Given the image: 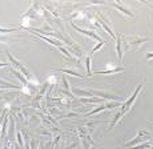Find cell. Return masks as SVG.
<instances>
[{"label": "cell", "mask_w": 153, "mask_h": 149, "mask_svg": "<svg viewBox=\"0 0 153 149\" xmlns=\"http://www.w3.org/2000/svg\"><path fill=\"white\" fill-rule=\"evenodd\" d=\"M152 140V136L149 132H146L145 129H139L137 130V136L134 137L133 140L131 141L125 142V147H134V145H139V144H143V142H146V141H151Z\"/></svg>", "instance_id": "1"}, {"label": "cell", "mask_w": 153, "mask_h": 149, "mask_svg": "<svg viewBox=\"0 0 153 149\" xmlns=\"http://www.w3.org/2000/svg\"><path fill=\"white\" fill-rule=\"evenodd\" d=\"M143 84H139L137 85V88H136V90L133 92V95L131 96V99H128L126 101H124V103L121 104V109H120V113H121L123 116H125L126 113L129 112V110L132 109V107H133V103L136 101V99H137V96H139V93H140V90L143 89Z\"/></svg>", "instance_id": "2"}, {"label": "cell", "mask_w": 153, "mask_h": 149, "mask_svg": "<svg viewBox=\"0 0 153 149\" xmlns=\"http://www.w3.org/2000/svg\"><path fill=\"white\" fill-rule=\"evenodd\" d=\"M7 57H8V60L11 61V64H13V69H16V71L22 72V73L24 75V77L27 79L28 83H29V80H32V75H31V72H29L28 69H27V67L23 65V63H20V61L17 60V59H15V57L10 53V52H7Z\"/></svg>", "instance_id": "3"}, {"label": "cell", "mask_w": 153, "mask_h": 149, "mask_svg": "<svg viewBox=\"0 0 153 149\" xmlns=\"http://www.w3.org/2000/svg\"><path fill=\"white\" fill-rule=\"evenodd\" d=\"M93 96H97V97H101L104 100H112V101H117V103H124V99L123 97H119V96L113 95V93H109V92H105V90H92Z\"/></svg>", "instance_id": "4"}, {"label": "cell", "mask_w": 153, "mask_h": 149, "mask_svg": "<svg viewBox=\"0 0 153 149\" xmlns=\"http://www.w3.org/2000/svg\"><path fill=\"white\" fill-rule=\"evenodd\" d=\"M149 39L148 37H140V36H131V37H125V44L128 47H140L144 43H148Z\"/></svg>", "instance_id": "5"}, {"label": "cell", "mask_w": 153, "mask_h": 149, "mask_svg": "<svg viewBox=\"0 0 153 149\" xmlns=\"http://www.w3.org/2000/svg\"><path fill=\"white\" fill-rule=\"evenodd\" d=\"M116 51L119 55V61H123V56H124V43H123V37L120 36V33L116 35Z\"/></svg>", "instance_id": "6"}, {"label": "cell", "mask_w": 153, "mask_h": 149, "mask_svg": "<svg viewBox=\"0 0 153 149\" xmlns=\"http://www.w3.org/2000/svg\"><path fill=\"white\" fill-rule=\"evenodd\" d=\"M72 25H73V28H75V30H77L79 32H81V33L85 35V36H89L91 39H95V40H97L99 43H100V42H102V40H101V37H100L97 33H95V32H93V31H87V30H83V28L77 27V25H76V24H73V23H72Z\"/></svg>", "instance_id": "7"}, {"label": "cell", "mask_w": 153, "mask_h": 149, "mask_svg": "<svg viewBox=\"0 0 153 149\" xmlns=\"http://www.w3.org/2000/svg\"><path fill=\"white\" fill-rule=\"evenodd\" d=\"M111 5H112V7H114V8H116V10H119L120 12H123V13H124V15L129 16V17H134V13L132 12L131 10H128V8H126V7H124V5H123L121 3H120V4H119V3H112Z\"/></svg>", "instance_id": "8"}, {"label": "cell", "mask_w": 153, "mask_h": 149, "mask_svg": "<svg viewBox=\"0 0 153 149\" xmlns=\"http://www.w3.org/2000/svg\"><path fill=\"white\" fill-rule=\"evenodd\" d=\"M61 88H63V93H64V95H67L71 99H75L73 93L69 90V83H68V80L65 79V76H63V77H61Z\"/></svg>", "instance_id": "9"}, {"label": "cell", "mask_w": 153, "mask_h": 149, "mask_svg": "<svg viewBox=\"0 0 153 149\" xmlns=\"http://www.w3.org/2000/svg\"><path fill=\"white\" fill-rule=\"evenodd\" d=\"M72 93L73 95H77V97H93L92 90H84V89L77 88V87H75L72 89Z\"/></svg>", "instance_id": "10"}, {"label": "cell", "mask_w": 153, "mask_h": 149, "mask_svg": "<svg viewBox=\"0 0 153 149\" xmlns=\"http://www.w3.org/2000/svg\"><path fill=\"white\" fill-rule=\"evenodd\" d=\"M15 117L10 116V129H8V137L5 140H10L11 142H15Z\"/></svg>", "instance_id": "11"}, {"label": "cell", "mask_w": 153, "mask_h": 149, "mask_svg": "<svg viewBox=\"0 0 153 149\" xmlns=\"http://www.w3.org/2000/svg\"><path fill=\"white\" fill-rule=\"evenodd\" d=\"M125 68L124 67H119V68H112V69H105V71H96L97 75H114L119 72H124Z\"/></svg>", "instance_id": "12"}, {"label": "cell", "mask_w": 153, "mask_h": 149, "mask_svg": "<svg viewBox=\"0 0 153 149\" xmlns=\"http://www.w3.org/2000/svg\"><path fill=\"white\" fill-rule=\"evenodd\" d=\"M52 71H60L63 73H68V75H72V76H77V77H84L81 73H79L77 71H73L71 68H52Z\"/></svg>", "instance_id": "13"}, {"label": "cell", "mask_w": 153, "mask_h": 149, "mask_svg": "<svg viewBox=\"0 0 153 149\" xmlns=\"http://www.w3.org/2000/svg\"><path fill=\"white\" fill-rule=\"evenodd\" d=\"M11 72H12V73H13L15 76H16V77L19 79L20 81H22V84H23V85H24V87H28V80L24 77V76H23L22 72L16 71V69H13V68H11Z\"/></svg>", "instance_id": "14"}, {"label": "cell", "mask_w": 153, "mask_h": 149, "mask_svg": "<svg viewBox=\"0 0 153 149\" xmlns=\"http://www.w3.org/2000/svg\"><path fill=\"white\" fill-rule=\"evenodd\" d=\"M123 117H124V116H123L121 115V113H117V115L116 116H114V119L113 120H112V122H111V127H109V129L112 130V129H114V127H116V125L117 124H119V122H120V120H121Z\"/></svg>", "instance_id": "15"}, {"label": "cell", "mask_w": 153, "mask_h": 149, "mask_svg": "<svg viewBox=\"0 0 153 149\" xmlns=\"http://www.w3.org/2000/svg\"><path fill=\"white\" fill-rule=\"evenodd\" d=\"M153 145L152 141H146V142H143V144H139V145H134L132 147L131 149H149Z\"/></svg>", "instance_id": "16"}, {"label": "cell", "mask_w": 153, "mask_h": 149, "mask_svg": "<svg viewBox=\"0 0 153 149\" xmlns=\"http://www.w3.org/2000/svg\"><path fill=\"white\" fill-rule=\"evenodd\" d=\"M107 108H105V105H101V107H99V108H95V109H92V110H89L88 113H85L84 116H93V115H96V113H99V112H102V110H105Z\"/></svg>", "instance_id": "17"}, {"label": "cell", "mask_w": 153, "mask_h": 149, "mask_svg": "<svg viewBox=\"0 0 153 149\" xmlns=\"http://www.w3.org/2000/svg\"><path fill=\"white\" fill-rule=\"evenodd\" d=\"M57 48H59V51H60V52H63V53H64V56H65V57H68L69 60H73L72 53H71V52L68 51V49H65V48H64V47H57Z\"/></svg>", "instance_id": "18"}, {"label": "cell", "mask_w": 153, "mask_h": 149, "mask_svg": "<svg viewBox=\"0 0 153 149\" xmlns=\"http://www.w3.org/2000/svg\"><path fill=\"white\" fill-rule=\"evenodd\" d=\"M23 27H16V28H1L0 27V33H10V32H13V31H19L22 30Z\"/></svg>", "instance_id": "19"}, {"label": "cell", "mask_w": 153, "mask_h": 149, "mask_svg": "<svg viewBox=\"0 0 153 149\" xmlns=\"http://www.w3.org/2000/svg\"><path fill=\"white\" fill-rule=\"evenodd\" d=\"M16 137H17V142H19L17 145H19L20 148H24V140H23V133L20 132V130L16 133Z\"/></svg>", "instance_id": "20"}, {"label": "cell", "mask_w": 153, "mask_h": 149, "mask_svg": "<svg viewBox=\"0 0 153 149\" xmlns=\"http://www.w3.org/2000/svg\"><path fill=\"white\" fill-rule=\"evenodd\" d=\"M104 44H105V42H104V40H102V42H100V43H99V44H97V45H96V47H95V48H93V49H92V51H91V55H93V53H95V52H97V51H99V49H101V48H102V45H104Z\"/></svg>", "instance_id": "21"}, {"label": "cell", "mask_w": 153, "mask_h": 149, "mask_svg": "<svg viewBox=\"0 0 153 149\" xmlns=\"http://www.w3.org/2000/svg\"><path fill=\"white\" fill-rule=\"evenodd\" d=\"M85 64H87V72H88V76L92 75V71H91V56L87 57V60H85Z\"/></svg>", "instance_id": "22"}, {"label": "cell", "mask_w": 153, "mask_h": 149, "mask_svg": "<svg viewBox=\"0 0 153 149\" xmlns=\"http://www.w3.org/2000/svg\"><path fill=\"white\" fill-rule=\"evenodd\" d=\"M29 148L31 149H37V141L35 139H32L31 141H29Z\"/></svg>", "instance_id": "23"}, {"label": "cell", "mask_w": 153, "mask_h": 149, "mask_svg": "<svg viewBox=\"0 0 153 149\" xmlns=\"http://www.w3.org/2000/svg\"><path fill=\"white\" fill-rule=\"evenodd\" d=\"M145 59H146V60L153 59V52H148V53H146V56H145Z\"/></svg>", "instance_id": "24"}, {"label": "cell", "mask_w": 153, "mask_h": 149, "mask_svg": "<svg viewBox=\"0 0 153 149\" xmlns=\"http://www.w3.org/2000/svg\"><path fill=\"white\" fill-rule=\"evenodd\" d=\"M5 65H8V64H5L4 61H0V68H3V67H5Z\"/></svg>", "instance_id": "25"}, {"label": "cell", "mask_w": 153, "mask_h": 149, "mask_svg": "<svg viewBox=\"0 0 153 149\" xmlns=\"http://www.w3.org/2000/svg\"><path fill=\"white\" fill-rule=\"evenodd\" d=\"M47 148H48V147H45V145H40L39 149H47Z\"/></svg>", "instance_id": "26"}, {"label": "cell", "mask_w": 153, "mask_h": 149, "mask_svg": "<svg viewBox=\"0 0 153 149\" xmlns=\"http://www.w3.org/2000/svg\"><path fill=\"white\" fill-rule=\"evenodd\" d=\"M148 5H149V7H151V8H152V10H153V7H152V5H151V4H148Z\"/></svg>", "instance_id": "27"}, {"label": "cell", "mask_w": 153, "mask_h": 149, "mask_svg": "<svg viewBox=\"0 0 153 149\" xmlns=\"http://www.w3.org/2000/svg\"><path fill=\"white\" fill-rule=\"evenodd\" d=\"M151 122H152V124H153V121H151Z\"/></svg>", "instance_id": "28"}]
</instances>
